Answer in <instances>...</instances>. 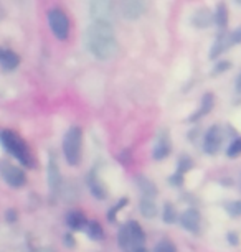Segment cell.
<instances>
[{
	"label": "cell",
	"instance_id": "1",
	"mask_svg": "<svg viewBox=\"0 0 241 252\" xmlns=\"http://www.w3.org/2000/svg\"><path fill=\"white\" fill-rule=\"evenodd\" d=\"M84 43H86V48L94 58L103 61L114 58L117 55V50H119L112 25H107V23H101V22H93L86 28Z\"/></svg>",
	"mask_w": 241,
	"mask_h": 252
},
{
	"label": "cell",
	"instance_id": "2",
	"mask_svg": "<svg viewBox=\"0 0 241 252\" xmlns=\"http://www.w3.org/2000/svg\"><path fill=\"white\" fill-rule=\"evenodd\" d=\"M0 144H2V147L8 154L15 157L22 165H30V150H28L27 144L17 134H13L12 130H2L0 132Z\"/></svg>",
	"mask_w": 241,
	"mask_h": 252
},
{
	"label": "cell",
	"instance_id": "3",
	"mask_svg": "<svg viewBox=\"0 0 241 252\" xmlns=\"http://www.w3.org/2000/svg\"><path fill=\"white\" fill-rule=\"evenodd\" d=\"M81 142L83 132L78 126L69 127L63 139V154L69 165H78L81 158Z\"/></svg>",
	"mask_w": 241,
	"mask_h": 252
},
{
	"label": "cell",
	"instance_id": "4",
	"mask_svg": "<svg viewBox=\"0 0 241 252\" xmlns=\"http://www.w3.org/2000/svg\"><path fill=\"white\" fill-rule=\"evenodd\" d=\"M89 13H91L93 22H101L112 25L116 20V3L109 0H94L89 3Z\"/></svg>",
	"mask_w": 241,
	"mask_h": 252
},
{
	"label": "cell",
	"instance_id": "5",
	"mask_svg": "<svg viewBox=\"0 0 241 252\" xmlns=\"http://www.w3.org/2000/svg\"><path fill=\"white\" fill-rule=\"evenodd\" d=\"M48 23L50 28L53 32V35L58 38V40H66L69 35V20L66 17L65 10L61 8H51L48 12Z\"/></svg>",
	"mask_w": 241,
	"mask_h": 252
},
{
	"label": "cell",
	"instance_id": "6",
	"mask_svg": "<svg viewBox=\"0 0 241 252\" xmlns=\"http://www.w3.org/2000/svg\"><path fill=\"white\" fill-rule=\"evenodd\" d=\"M0 175L12 188H22L27 183V177L22 168H17L10 161H0Z\"/></svg>",
	"mask_w": 241,
	"mask_h": 252
},
{
	"label": "cell",
	"instance_id": "7",
	"mask_svg": "<svg viewBox=\"0 0 241 252\" xmlns=\"http://www.w3.org/2000/svg\"><path fill=\"white\" fill-rule=\"evenodd\" d=\"M145 12V3L140 0H126L119 3V13L127 20H136Z\"/></svg>",
	"mask_w": 241,
	"mask_h": 252
},
{
	"label": "cell",
	"instance_id": "8",
	"mask_svg": "<svg viewBox=\"0 0 241 252\" xmlns=\"http://www.w3.org/2000/svg\"><path fill=\"white\" fill-rule=\"evenodd\" d=\"M221 147V130L218 126H211L203 139V150L208 155H215Z\"/></svg>",
	"mask_w": 241,
	"mask_h": 252
},
{
	"label": "cell",
	"instance_id": "9",
	"mask_svg": "<svg viewBox=\"0 0 241 252\" xmlns=\"http://www.w3.org/2000/svg\"><path fill=\"white\" fill-rule=\"evenodd\" d=\"M170 150H172V144H170V137H169V132L167 130H160L159 132V137L155 140V145H154V160H164L167 158Z\"/></svg>",
	"mask_w": 241,
	"mask_h": 252
},
{
	"label": "cell",
	"instance_id": "10",
	"mask_svg": "<svg viewBox=\"0 0 241 252\" xmlns=\"http://www.w3.org/2000/svg\"><path fill=\"white\" fill-rule=\"evenodd\" d=\"M48 183H50V194L55 196L58 193V189L61 188V173H60L58 161H56L53 154H50L48 158Z\"/></svg>",
	"mask_w": 241,
	"mask_h": 252
},
{
	"label": "cell",
	"instance_id": "11",
	"mask_svg": "<svg viewBox=\"0 0 241 252\" xmlns=\"http://www.w3.org/2000/svg\"><path fill=\"white\" fill-rule=\"evenodd\" d=\"M127 227V232H129V239H131V251L134 252L136 249L139 247H144V242H145V234L142 231V227L137 221H129L126 224Z\"/></svg>",
	"mask_w": 241,
	"mask_h": 252
},
{
	"label": "cell",
	"instance_id": "12",
	"mask_svg": "<svg viewBox=\"0 0 241 252\" xmlns=\"http://www.w3.org/2000/svg\"><path fill=\"white\" fill-rule=\"evenodd\" d=\"M200 213L195 208H188L187 211H183V215L180 216V222L183 226V229L190 231V232H198L200 229Z\"/></svg>",
	"mask_w": 241,
	"mask_h": 252
},
{
	"label": "cell",
	"instance_id": "13",
	"mask_svg": "<svg viewBox=\"0 0 241 252\" xmlns=\"http://www.w3.org/2000/svg\"><path fill=\"white\" fill-rule=\"evenodd\" d=\"M88 187H89V191H91V194L96 199H106V196H107V188H106L104 182H103V180L98 177L96 172L89 173V177H88Z\"/></svg>",
	"mask_w": 241,
	"mask_h": 252
},
{
	"label": "cell",
	"instance_id": "14",
	"mask_svg": "<svg viewBox=\"0 0 241 252\" xmlns=\"http://www.w3.org/2000/svg\"><path fill=\"white\" fill-rule=\"evenodd\" d=\"M136 185L139 187L140 193H142V198H150L154 199L157 196V187L154 185L152 180H149L147 177H142V175H137L136 177Z\"/></svg>",
	"mask_w": 241,
	"mask_h": 252
},
{
	"label": "cell",
	"instance_id": "15",
	"mask_svg": "<svg viewBox=\"0 0 241 252\" xmlns=\"http://www.w3.org/2000/svg\"><path fill=\"white\" fill-rule=\"evenodd\" d=\"M0 64H2L3 69L12 71L20 64V56H18L17 53H13V51H10V50L0 48Z\"/></svg>",
	"mask_w": 241,
	"mask_h": 252
},
{
	"label": "cell",
	"instance_id": "16",
	"mask_svg": "<svg viewBox=\"0 0 241 252\" xmlns=\"http://www.w3.org/2000/svg\"><path fill=\"white\" fill-rule=\"evenodd\" d=\"M86 216L83 215L81 211H69L68 215H66V224L71 227L73 231H81L86 227Z\"/></svg>",
	"mask_w": 241,
	"mask_h": 252
},
{
	"label": "cell",
	"instance_id": "17",
	"mask_svg": "<svg viewBox=\"0 0 241 252\" xmlns=\"http://www.w3.org/2000/svg\"><path fill=\"white\" fill-rule=\"evenodd\" d=\"M213 22V15L208 8H198V10L193 13V18H192V23L195 25L197 28H207L210 23Z\"/></svg>",
	"mask_w": 241,
	"mask_h": 252
},
{
	"label": "cell",
	"instance_id": "18",
	"mask_svg": "<svg viewBox=\"0 0 241 252\" xmlns=\"http://www.w3.org/2000/svg\"><path fill=\"white\" fill-rule=\"evenodd\" d=\"M213 104H215V99H213V94L211 93H207L205 96L202 97V102H200V109H198L197 114H193V116L188 119V121H197L200 116H205V114H208L211 109H213Z\"/></svg>",
	"mask_w": 241,
	"mask_h": 252
},
{
	"label": "cell",
	"instance_id": "19",
	"mask_svg": "<svg viewBox=\"0 0 241 252\" xmlns=\"http://www.w3.org/2000/svg\"><path fill=\"white\" fill-rule=\"evenodd\" d=\"M139 209H140V215L147 220H152V218L157 216V204H155L154 199L150 198H142L139 203Z\"/></svg>",
	"mask_w": 241,
	"mask_h": 252
},
{
	"label": "cell",
	"instance_id": "20",
	"mask_svg": "<svg viewBox=\"0 0 241 252\" xmlns=\"http://www.w3.org/2000/svg\"><path fill=\"white\" fill-rule=\"evenodd\" d=\"M84 229H86L88 236L91 237L93 241H101L103 237H104V231H103V227L98 221L86 222V227H84Z\"/></svg>",
	"mask_w": 241,
	"mask_h": 252
},
{
	"label": "cell",
	"instance_id": "21",
	"mask_svg": "<svg viewBox=\"0 0 241 252\" xmlns=\"http://www.w3.org/2000/svg\"><path fill=\"white\" fill-rule=\"evenodd\" d=\"M225 48H228V43H226V35L221 33V35H218V38L215 40V43L210 50V60H215L216 56H220L223 53Z\"/></svg>",
	"mask_w": 241,
	"mask_h": 252
},
{
	"label": "cell",
	"instance_id": "22",
	"mask_svg": "<svg viewBox=\"0 0 241 252\" xmlns=\"http://www.w3.org/2000/svg\"><path fill=\"white\" fill-rule=\"evenodd\" d=\"M213 20L216 22V25L220 28H225L226 23H228V12H226V7L225 3H218L215 10V15H213Z\"/></svg>",
	"mask_w": 241,
	"mask_h": 252
},
{
	"label": "cell",
	"instance_id": "23",
	"mask_svg": "<svg viewBox=\"0 0 241 252\" xmlns=\"http://www.w3.org/2000/svg\"><path fill=\"white\" fill-rule=\"evenodd\" d=\"M162 220L167 224H173L177 221V209L172 203H165L164 204V211H162Z\"/></svg>",
	"mask_w": 241,
	"mask_h": 252
},
{
	"label": "cell",
	"instance_id": "24",
	"mask_svg": "<svg viewBox=\"0 0 241 252\" xmlns=\"http://www.w3.org/2000/svg\"><path fill=\"white\" fill-rule=\"evenodd\" d=\"M117 244L122 251L131 252V239H129V232H127L126 224L119 229V234H117Z\"/></svg>",
	"mask_w": 241,
	"mask_h": 252
},
{
	"label": "cell",
	"instance_id": "25",
	"mask_svg": "<svg viewBox=\"0 0 241 252\" xmlns=\"http://www.w3.org/2000/svg\"><path fill=\"white\" fill-rule=\"evenodd\" d=\"M193 166V161L190 157H182L180 160H178V166H177V173L178 175H183L185 172H188Z\"/></svg>",
	"mask_w": 241,
	"mask_h": 252
},
{
	"label": "cell",
	"instance_id": "26",
	"mask_svg": "<svg viewBox=\"0 0 241 252\" xmlns=\"http://www.w3.org/2000/svg\"><path fill=\"white\" fill-rule=\"evenodd\" d=\"M241 152V140L240 139H235L231 144L228 145V150H226V155L230 157V158H235V157H238Z\"/></svg>",
	"mask_w": 241,
	"mask_h": 252
},
{
	"label": "cell",
	"instance_id": "27",
	"mask_svg": "<svg viewBox=\"0 0 241 252\" xmlns=\"http://www.w3.org/2000/svg\"><path fill=\"white\" fill-rule=\"evenodd\" d=\"M154 252H177V249H175V246H173L170 241L164 239V241H160L157 246H155Z\"/></svg>",
	"mask_w": 241,
	"mask_h": 252
},
{
	"label": "cell",
	"instance_id": "28",
	"mask_svg": "<svg viewBox=\"0 0 241 252\" xmlns=\"http://www.w3.org/2000/svg\"><path fill=\"white\" fill-rule=\"evenodd\" d=\"M126 204H127V198L121 199V201L117 203L114 208H111V209H109V213H107V220H109L111 222H116V215H117V211H119L121 208H124Z\"/></svg>",
	"mask_w": 241,
	"mask_h": 252
},
{
	"label": "cell",
	"instance_id": "29",
	"mask_svg": "<svg viewBox=\"0 0 241 252\" xmlns=\"http://www.w3.org/2000/svg\"><path fill=\"white\" fill-rule=\"evenodd\" d=\"M225 208H226V211H228V215H231L233 218H238L241 215V204H240V201H231V203L226 204Z\"/></svg>",
	"mask_w": 241,
	"mask_h": 252
},
{
	"label": "cell",
	"instance_id": "30",
	"mask_svg": "<svg viewBox=\"0 0 241 252\" xmlns=\"http://www.w3.org/2000/svg\"><path fill=\"white\" fill-rule=\"evenodd\" d=\"M230 68H231L230 61H220V63L213 68V71H211V74H220V73H223V71L230 69Z\"/></svg>",
	"mask_w": 241,
	"mask_h": 252
},
{
	"label": "cell",
	"instance_id": "31",
	"mask_svg": "<svg viewBox=\"0 0 241 252\" xmlns=\"http://www.w3.org/2000/svg\"><path fill=\"white\" fill-rule=\"evenodd\" d=\"M169 182H170L172 187H182V185H183V175H178V173L172 175V177L169 178Z\"/></svg>",
	"mask_w": 241,
	"mask_h": 252
},
{
	"label": "cell",
	"instance_id": "32",
	"mask_svg": "<svg viewBox=\"0 0 241 252\" xmlns=\"http://www.w3.org/2000/svg\"><path fill=\"white\" fill-rule=\"evenodd\" d=\"M226 239H228V242L231 246H238V234H236V232H228V234H226Z\"/></svg>",
	"mask_w": 241,
	"mask_h": 252
},
{
	"label": "cell",
	"instance_id": "33",
	"mask_svg": "<svg viewBox=\"0 0 241 252\" xmlns=\"http://www.w3.org/2000/svg\"><path fill=\"white\" fill-rule=\"evenodd\" d=\"M7 220H8V222L17 221V211H15V209H8V211H7Z\"/></svg>",
	"mask_w": 241,
	"mask_h": 252
},
{
	"label": "cell",
	"instance_id": "34",
	"mask_svg": "<svg viewBox=\"0 0 241 252\" xmlns=\"http://www.w3.org/2000/svg\"><path fill=\"white\" fill-rule=\"evenodd\" d=\"M65 244H66V246H69V247H73V246H74V239H73V236L66 234V236H65Z\"/></svg>",
	"mask_w": 241,
	"mask_h": 252
}]
</instances>
